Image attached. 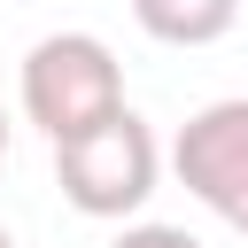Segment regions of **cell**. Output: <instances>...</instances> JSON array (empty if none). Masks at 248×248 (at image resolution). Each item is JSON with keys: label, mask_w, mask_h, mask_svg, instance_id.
<instances>
[{"label": "cell", "mask_w": 248, "mask_h": 248, "mask_svg": "<svg viewBox=\"0 0 248 248\" xmlns=\"http://www.w3.org/2000/svg\"><path fill=\"white\" fill-rule=\"evenodd\" d=\"M54 186L78 217H101V225H124L147 209V194L163 186V147L147 132V116L132 108H108L101 124L54 140Z\"/></svg>", "instance_id": "1"}, {"label": "cell", "mask_w": 248, "mask_h": 248, "mask_svg": "<svg viewBox=\"0 0 248 248\" xmlns=\"http://www.w3.org/2000/svg\"><path fill=\"white\" fill-rule=\"evenodd\" d=\"M23 116L46 132V140H70L85 124H101L108 108H124V62L108 39L93 31H46L31 54H23Z\"/></svg>", "instance_id": "2"}, {"label": "cell", "mask_w": 248, "mask_h": 248, "mask_svg": "<svg viewBox=\"0 0 248 248\" xmlns=\"http://www.w3.org/2000/svg\"><path fill=\"white\" fill-rule=\"evenodd\" d=\"M170 170L217 225H232L248 240V93L194 108L170 140Z\"/></svg>", "instance_id": "3"}, {"label": "cell", "mask_w": 248, "mask_h": 248, "mask_svg": "<svg viewBox=\"0 0 248 248\" xmlns=\"http://www.w3.org/2000/svg\"><path fill=\"white\" fill-rule=\"evenodd\" d=\"M132 23L163 46H217L240 23V0H132Z\"/></svg>", "instance_id": "4"}, {"label": "cell", "mask_w": 248, "mask_h": 248, "mask_svg": "<svg viewBox=\"0 0 248 248\" xmlns=\"http://www.w3.org/2000/svg\"><path fill=\"white\" fill-rule=\"evenodd\" d=\"M108 248H202V240H194L186 225H124Z\"/></svg>", "instance_id": "5"}, {"label": "cell", "mask_w": 248, "mask_h": 248, "mask_svg": "<svg viewBox=\"0 0 248 248\" xmlns=\"http://www.w3.org/2000/svg\"><path fill=\"white\" fill-rule=\"evenodd\" d=\"M0 163H8V108H0Z\"/></svg>", "instance_id": "6"}, {"label": "cell", "mask_w": 248, "mask_h": 248, "mask_svg": "<svg viewBox=\"0 0 248 248\" xmlns=\"http://www.w3.org/2000/svg\"><path fill=\"white\" fill-rule=\"evenodd\" d=\"M0 248H16V232H8V225H0Z\"/></svg>", "instance_id": "7"}]
</instances>
